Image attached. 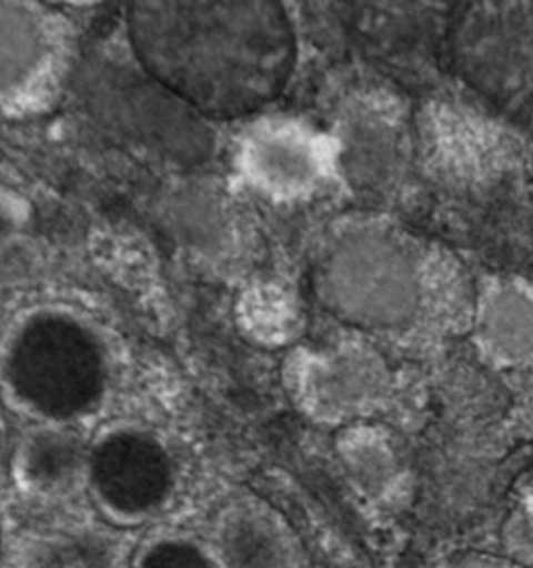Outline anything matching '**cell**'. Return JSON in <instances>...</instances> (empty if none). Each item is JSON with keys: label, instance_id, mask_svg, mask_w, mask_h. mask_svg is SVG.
I'll return each instance as SVG.
<instances>
[{"label": "cell", "instance_id": "obj_1", "mask_svg": "<svg viewBox=\"0 0 533 568\" xmlns=\"http://www.w3.org/2000/svg\"><path fill=\"white\" fill-rule=\"evenodd\" d=\"M313 284L346 329L428 352L466 332L473 285L452 252L382 213L340 219L321 240Z\"/></svg>", "mask_w": 533, "mask_h": 568}, {"label": "cell", "instance_id": "obj_2", "mask_svg": "<svg viewBox=\"0 0 533 568\" xmlns=\"http://www.w3.org/2000/svg\"><path fill=\"white\" fill-rule=\"evenodd\" d=\"M132 57L202 119L249 118L280 97L294 28L278 2H135Z\"/></svg>", "mask_w": 533, "mask_h": 568}, {"label": "cell", "instance_id": "obj_3", "mask_svg": "<svg viewBox=\"0 0 533 568\" xmlns=\"http://www.w3.org/2000/svg\"><path fill=\"white\" fill-rule=\"evenodd\" d=\"M117 379L115 337L76 304L36 302L0 329V400L32 425L80 429L104 413Z\"/></svg>", "mask_w": 533, "mask_h": 568}, {"label": "cell", "instance_id": "obj_4", "mask_svg": "<svg viewBox=\"0 0 533 568\" xmlns=\"http://www.w3.org/2000/svg\"><path fill=\"white\" fill-rule=\"evenodd\" d=\"M283 387L302 417L340 432L382 417L394 400L396 375L380 344L349 329L290 352Z\"/></svg>", "mask_w": 533, "mask_h": 568}, {"label": "cell", "instance_id": "obj_5", "mask_svg": "<svg viewBox=\"0 0 533 568\" xmlns=\"http://www.w3.org/2000/svg\"><path fill=\"white\" fill-rule=\"evenodd\" d=\"M180 468L165 437L135 420H115L88 439L86 494L115 529L161 517L175 500Z\"/></svg>", "mask_w": 533, "mask_h": 568}, {"label": "cell", "instance_id": "obj_6", "mask_svg": "<svg viewBox=\"0 0 533 568\" xmlns=\"http://www.w3.org/2000/svg\"><path fill=\"white\" fill-rule=\"evenodd\" d=\"M90 101L133 142L175 161H197L207 146L202 118L135 63H99L88 73Z\"/></svg>", "mask_w": 533, "mask_h": 568}, {"label": "cell", "instance_id": "obj_7", "mask_svg": "<svg viewBox=\"0 0 533 568\" xmlns=\"http://www.w3.org/2000/svg\"><path fill=\"white\" fill-rule=\"evenodd\" d=\"M235 168L252 192L275 204H304L338 185L332 132L299 118H266L240 138Z\"/></svg>", "mask_w": 533, "mask_h": 568}, {"label": "cell", "instance_id": "obj_8", "mask_svg": "<svg viewBox=\"0 0 533 568\" xmlns=\"http://www.w3.org/2000/svg\"><path fill=\"white\" fill-rule=\"evenodd\" d=\"M330 132L338 185L363 201H382L399 190L411 163V130L396 97L366 92L352 99Z\"/></svg>", "mask_w": 533, "mask_h": 568}, {"label": "cell", "instance_id": "obj_9", "mask_svg": "<svg viewBox=\"0 0 533 568\" xmlns=\"http://www.w3.org/2000/svg\"><path fill=\"white\" fill-rule=\"evenodd\" d=\"M67 65L69 32L59 13L32 2H0V118L40 111Z\"/></svg>", "mask_w": 533, "mask_h": 568}, {"label": "cell", "instance_id": "obj_10", "mask_svg": "<svg viewBox=\"0 0 533 568\" xmlns=\"http://www.w3.org/2000/svg\"><path fill=\"white\" fill-rule=\"evenodd\" d=\"M466 335L483 365L494 371L533 367V282L494 273L473 285Z\"/></svg>", "mask_w": 533, "mask_h": 568}, {"label": "cell", "instance_id": "obj_11", "mask_svg": "<svg viewBox=\"0 0 533 568\" xmlns=\"http://www.w3.org/2000/svg\"><path fill=\"white\" fill-rule=\"evenodd\" d=\"M209 541L219 567H296L304 562L299 537L288 520L254 498L223 506Z\"/></svg>", "mask_w": 533, "mask_h": 568}, {"label": "cell", "instance_id": "obj_12", "mask_svg": "<svg viewBox=\"0 0 533 568\" xmlns=\"http://www.w3.org/2000/svg\"><path fill=\"white\" fill-rule=\"evenodd\" d=\"M86 467L88 439L76 427L32 425L11 452L17 489L32 500H66L86 491Z\"/></svg>", "mask_w": 533, "mask_h": 568}, {"label": "cell", "instance_id": "obj_13", "mask_svg": "<svg viewBox=\"0 0 533 568\" xmlns=\"http://www.w3.org/2000/svg\"><path fill=\"white\" fill-rule=\"evenodd\" d=\"M335 448L350 484L366 498H385L402 481L399 446L378 420L340 429Z\"/></svg>", "mask_w": 533, "mask_h": 568}, {"label": "cell", "instance_id": "obj_14", "mask_svg": "<svg viewBox=\"0 0 533 568\" xmlns=\"http://www.w3.org/2000/svg\"><path fill=\"white\" fill-rule=\"evenodd\" d=\"M117 541L113 535L47 534L33 537L26 546L23 562L33 567H94L111 565L115 560Z\"/></svg>", "mask_w": 533, "mask_h": 568}, {"label": "cell", "instance_id": "obj_15", "mask_svg": "<svg viewBox=\"0 0 533 568\" xmlns=\"http://www.w3.org/2000/svg\"><path fill=\"white\" fill-rule=\"evenodd\" d=\"M135 567H219L215 550L209 537L161 529L140 539L133 548Z\"/></svg>", "mask_w": 533, "mask_h": 568}, {"label": "cell", "instance_id": "obj_16", "mask_svg": "<svg viewBox=\"0 0 533 568\" xmlns=\"http://www.w3.org/2000/svg\"><path fill=\"white\" fill-rule=\"evenodd\" d=\"M23 223V213L11 196L0 190V251L13 242V237L19 234V227Z\"/></svg>", "mask_w": 533, "mask_h": 568}, {"label": "cell", "instance_id": "obj_17", "mask_svg": "<svg viewBox=\"0 0 533 568\" xmlns=\"http://www.w3.org/2000/svg\"><path fill=\"white\" fill-rule=\"evenodd\" d=\"M7 463V423H4V404L0 400V468Z\"/></svg>", "mask_w": 533, "mask_h": 568}, {"label": "cell", "instance_id": "obj_18", "mask_svg": "<svg viewBox=\"0 0 533 568\" xmlns=\"http://www.w3.org/2000/svg\"><path fill=\"white\" fill-rule=\"evenodd\" d=\"M0 550H2V527H0Z\"/></svg>", "mask_w": 533, "mask_h": 568}]
</instances>
